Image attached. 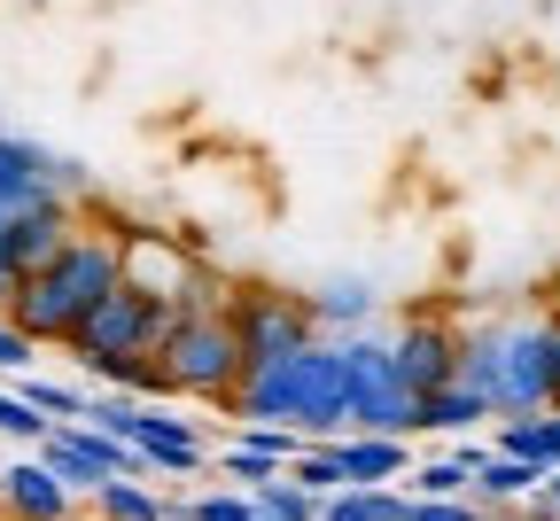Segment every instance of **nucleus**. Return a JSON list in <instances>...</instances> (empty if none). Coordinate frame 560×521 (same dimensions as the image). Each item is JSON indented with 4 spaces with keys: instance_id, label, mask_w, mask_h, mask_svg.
<instances>
[{
    "instance_id": "nucleus-33",
    "label": "nucleus",
    "mask_w": 560,
    "mask_h": 521,
    "mask_svg": "<svg viewBox=\"0 0 560 521\" xmlns=\"http://www.w3.org/2000/svg\"><path fill=\"white\" fill-rule=\"evenodd\" d=\"M257 521H265V513H257Z\"/></svg>"
},
{
    "instance_id": "nucleus-22",
    "label": "nucleus",
    "mask_w": 560,
    "mask_h": 521,
    "mask_svg": "<svg viewBox=\"0 0 560 521\" xmlns=\"http://www.w3.org/2000/svg\"><path fill=\"white\" fill-rule=\"evenodd\" d=\"M289 483H296V490H312L319 506H327L335 490H350V483H342V460H335V443H312V452L289 467Z\"/></svg>"
},
{
    "instance_id": "nucleus-7",
    "label": "nucleus",
    "mask_w": 560,
    "mask_h": 521,
    "mask_svg": "<svg viewBox=\"0 0 560 521\" xmlns=\"http://www.w3.org/2000/svg\"><path fill=\"white\" fill-rule=\"evenodd\" d=\"M552 413V320L499 327V420Z\"/></svg>"
},
{
    "instance_id": "nucleus-11",
    "label": "nucleus",
    "mask_w": 560,
    "mask_h": 521,
    "mask_svg": "<svg viewBox=\"0 0 560 521\" xmlns=\"http://www.w3.org/2000/svg\"><path fill=\"white\" fill-rule=\"evenodd\" d=\"M70 180V164H55L47 148H32V140H16V132H0V218H16V210H32V202H55Z\"/></svg>"
},
{
    "instance_id": "nucleus-14",
    "label": "nucleus",
    "mask_w": 560,
    "mask_h": 521,
    "mask_svg": "<svg viewBox=\"0 0 560 521\" xmlns=\"http://www.w3.org/2000/svg\"><path fill=\"white\" fill-rule=\"evenodd\" d=\"M374 320V288L366 280H327L312 296V327H327V343H350V335H366Z\"/></svg>"
},
{
    "instance_id": "nucleus-17",
    "label": "nucleus",
    "mask_w": 560,
    "mask_h": 521,
    "mask_svg": "<svg viewBox=\"0 0 560 521\" xmlns=\"http://www.w3.org/2000/svg\"><path fill=\"white\" fill-rule=\"evenodd\" d=\"M475 420H490V405L475 397V390H436V397H420V428H436V436H459V428H475Z\"/></svg>"
},
{
    "instance_id": "nucleus-26",
    "label": "nucleus",
    "mask_w": 560,
    "mask_h": 521,
    "mask_svg": "<svg viewBox=\"0 0 560 521\" xmlns=\"http://www.w3.org/2000/svg\"><path fill=\"white\" fill-rule=\"evenodd\" d=\"M195 521H257V498L249 490H210V498H195Z\"/></svg>"
},
{
    "instance_id": "nucleus-18",
    "label": "nucleus",
    "mask_w": 560,
    "mask_h": 521,
    "mask_svg": "<svg viewBox=\"0 0 560 521\" xmlns=\"http://www.w3.org/2000/svg\"><path fill=\"white\" fill-rule=\"evenodd\" d=\"M475 483H482V498H537L552 475H537L529 460H506V452H490V460L475 467Z\"/></svg>"
},
{
    "instance_id": "nucleus-29",
    "label": "nucleus",
    "mask_w": 560,
    "mask_h": 521,
    "mask_svg": "<svg viewBox=\"0 0 560 521\" xmlns=\"http://www.w3.org/2000/svg\"><path fill=\"white\" fill-rule=\"evenodd\" d=\"M537 498H545V506H552V513H560V475H552V483H545V490H537Z\"/></svg>"
},
{
    "instance_id": "nucleus-3",
    "label": "nucleus",
    "mask_w": 560,
    "mask_h": 521,
    "mask_svg": "<svg viewBox=\"0 0 560 521\" xmlns=\"http://www.w3.org/2000/svg\"><path fill=\"white\" fill-rule=\"evenodd\" d=\"M164 374H172V397H202V405H234L242 397V343H234V320L226 312H179V327L164 335Z\"/></svg>"
},
{
    "instance_id": "nucleus-21",
    "label": "nucleus",
    "mask_w": 560,
    "mask_h": 521,
    "mask_svg": "<svg viewBox=\"0 0 560 521\" xmlns=\"http://www.w3.org/2000/svg\"><path fill=\"white\" fill-rule=\"evenodd\" d=\"M94 506H102V521H164V498L140 483H102Z\"/></svg>"
},
{
    "instance_id": "nucleus-19",
    "label": "nucleus",
    "mask_w": 560,
    "mask_h": 521,
    "mask_svg": "<svg viewBox=\"0 0 560 521\" xmlns=\"http://www.w3.org/2000/svg\"><path fill=\"white\" fill-rule=\"evenodd\" d=\"M319 521H405V490H335Z\"/></svg>"
},
{
    "instance_id": "nucleus-8",
    "label": "nucleus",
    "mask_w": 560,
    "mask_h": 521,
    "mask_svg": "<svg viewBox=\"0 0 560 521\" xmlns=\"http://www.w3.org/2000/svg\"><path fill=\"white\" fill-rule=\"evenodd\" d=\"M39 460L70 483V490H102V483H132V475H156L149 460L132 452V443H117V436H102V428H47V443H39Z\"/></svg>"
},
{
    "instance_id": "nucleus-31",
    "label": "nucleus",
    "mask_w": 560,
    "mask_h": 521,
    "mask_svg": "<svg viewBox=\"0 0 560 521\" xmlns=\"http://www.w3.org/2000/svg\"><path fill=\"white\" fill-rule=\"evenodd\" d=\"M545 296H552V320H560V273H552V288H545Z\"/></svg>"
},
{
    "instance_id": "nucleus-30",
    "label": "nucleus",
    "mask_w": 560,
    "mask_h": 521,
    "mask_svg": "<svg viewBox=\"0 0 560 521\" xmlns=\"http://www.w3.org/2000/svg\"><path fill=\"white\" fill-rule=\"evenodd\" d=\"M9 288H16V280H9V257H0V304H9Z\"/></svg>"
},
{
    "instance_id": "nucleus-6",
    "label": "nucleus",
    "mask_w": 560,
    "mask_h": 521,
    "mask_svg": "<svg viewBox=\"0 0 560 521\" xmlns=\"http://www.w3.org/2000/svg\"><path fill=\"white\" fill-rule=\"evenodd\" d=\"M226 320H234V343H242V366H249V374L319 343L312 296H289V288H242L234 304H226Z\"/></svg>"
},
{
    "instance_id": "nucleus-5",
    "label": "nucleus",
    "mask_w": 560,
    "mask_h": 521,
    "mask_svg": "<svg viewBox=\"0 0 560 521\" xmlns=\"http://www.w3.org/2000/svg\"><path fill=\"white\" fill-rule=\"evenodd\" d=\"M179 327V304H156L140 288H117L109 304H94V320L70 335V358L79 366H109V358H156L164 335Z\"/></svg>"
},
{
    "instance_id": "nucleus-25",
    "label": "nucleus",
    "mask_w": 560,
    "mask_h": 521,
    "mask_svg": "<svg viewBox=\"0 0 560 521\" xmlns=\"http://www.w3.org/2000/svg\"><path fill=\"white\" fill-rule=\"evenodd\" d=\"M0 436H16V443H47V420H39L16 390H0Z\"/></svg>"
},
{
    "instance_id": "nucleus-1",
    "label": "nucleus",
    "mask_w": 560,
    "mask_h": 521,
    "mask_svg": "<svg viewBox=\"0 0 560 521\" xmlns=\"http://www.w3.org/2000/svg\"><path fill=\"white\" fill-rule=\"evenodd\" d=\"M117 288H125V234H79L47 273L9 288V327L24 343H70Z\"/></svg>"
},
{
    "instance_id": "nucleus-4",
    "label": "nucleus",
    "mask_w": 560,
    "mask_h": 521,
    "mask_svg": "<svg viewBox=\"0 0 560 521\" xmlns=\"http://www.w3.org/2000/svg\"><path fill=\"white\" fill-rule=\"evenodd\" d=\"M342 382H350V428L359 436H412L420 428V397L397 382V358H389V343H374V335H350L342 343Z\"/></svg>"
},
{
    "instance_id": "nucleus-24",
    "label": "nucleus",
    "mask_w": 560,
    "mask_h": 521,
    "mask_svg": "<svg viewBox=\"0 0 560 521\" xmlns=\"http://www.w3.org/2000/svg\"><path fill=\"white\" fill-rule=\"evenodd\" d=\"M257 513H265V521H319V498L296 490V483H265V490H257Z\"/></svg>"
},
{
    "instance_id": "nucleus-16",
    "label": "nucleus",
    "mask_w": 560,
    "mask_h": 521,
    "mask_svg": "<svg viewBox=\"0 0 560 521\" xmlns=\"http://www.w3.org/2000/svg\"><path fill=\"white\" fill-rule=\"evenodd\" d=\"M16 397H24V405H32L47 428H79V420H86V405H94L86 390H70V382H47V374H24V382H16Z\"/></svg>"
},
{
    "instance_id": "nucleus-9",
    "label": "nucleus",
    "mask_w": 560,
    "mask_h": 521,
    "mask_svg": "<svg viewBox=\"0 0 560 521\" xmlns=\"http://www.w3.org/2000/svg\"><path fill=\"white\" fill-rule=\"evenodd\" d=\"M459 327L452 320H405L397 335H389V358H397V382L412 390V397H436V390H452L459 382Z\"/></svg>"
},
{
    "instance_id": "nucleus-27",
    "label": "nucleus",
    "mask_w": 560,
    "mask_h": 521,
    "mask_svg": "<svg viewBox=\"0 0 560 521\" xmlns=\"http://www.w3.org/2000/svg\"><path fill=\"white\" fill-rule=\"evenodd\" d=\"M405 521H482L467 498H405Z\"/></svg>"
},
{
    "instance_id": "nucleus-32",
    "label": "nucleus",
    "mask_w": 560,
    "mask_h": 521,
    "mask_svg": "<svg viewBox=\"0 0 560 521\" xmlns=\"http://www.w3.org/2000/svg\"><path fill=\"white\" fill-rule=\"evenodd\" d=\"M490 521H529V513H490Z\"/></svg>"
},
{
    "instance_id": "nucleus-23",
    "label": "nucleus",
    "mask_w": 560,
    "mask_h": 521,
    "mask_svg": "<svg viewBox=\"0 0 560 521\" xmlns=\"http://www.w3.org/2000/svg\"><path fill=\"white\" fill-rule=\"evenodd\" d=\"M475 475L459 467V460H420L412 475H405V498H459Z\"/></svg>"
},
{
    "instance_id": "nucleus-12",
    "label": "nucleus",
    "mask_w": 560,
    "mask_h": 521,
    "mask_svg": "<svg viewBox=\"0 0 560 521\" xmlns=\"http://www.w3.org/2000/svg\"><path fill=\"white\" fill-rule=\"evenodd\" d=\"M70 498H79V490H70L39 452H32V460H16L9 475H0V506H9L16 521H70Z\"/></svg>"
},
{
    "instance_id": "nucleus-13",
    "label": "nucleus",
    "mask_w": 560,
    "mask_h": 521,
    "mask_svg": "<svg viewBox=\"0 0 560 521\" xmlns=\"http://www.w3.org/2000/svg\"><path fill=\"white\" fill-rule=\"evenodd\" d=\"M335 460H342V483H350V490H389V483L412 475L397 436H342V443H335Z\"/></svg>"
},
{
    "instance_id": "nucleus-15",
    "label": "nucleus",
    "mask_w": 560,
    "mask_h": 521,
    "mask_svg": "<svg viewBox=\"0 0 560 521\" xmlns=\"http://www.w3.org/2000/svg\"><path fill=\"white\" fill-rule=\"evenodd\" d=\"M499 452L506 460H529L537 475H560V413H522L499 428Z\"/></svg>"
},
{
    "instance_id": "nucleus-20",
    "label": "nucleus",
    "mask_w": 560,
    "mask_h": 521,
    "mask_svg": "<svg viewBox=\"0 0 560 521\" xmlns=\"http://www.w3.org/2000/svg\"><path fill=\"white\" fill-rule=\"evenodd\" d=\"M219 475L234 483V490H265V483H289V467H280V460H265V452H249V443H226V452H219Z\"/></svg>"
},
{
    "instance_id": "nucleus-28",
    "label": "nucleus",
    "mask_w": 560,
    "mask_h": 521,
    "mask_svg": "<svg viewBox=\"0 0 560 521\" xmlns=\"http://www.w3.org/2000/svg\"><path fill=\"white\" fill-rule=\"evenodd\" d=\"M0 374H16V382L32 374V343H24V335H16L9 320H0Z\"/></svg>"
},
{
    "instance_id": "nucleus-10",
    "label": "nucleus",
    "mask_w": 560,
    "mask_h": 521,
    "mask_svg": "<svg viewBox=\"0 0 560 521\" xmlns=\"http://www.w3.org/2000/svg\"><path fill=\"white\" fill-rule=\"evenodd\" d=\"M70 242H79V218H70L62 195H55V202H32V210H16V218H0V257H9V280L47 273Z\"/></svg>"
},
{
    "instance_id": "nucleus-2",
    "label": "nucleus",
    "mask_w": 560,
    "mask_h": 521,
    "mask_svg": "<svg viewBox=\"0 0 560 521\" xmlns=\"http://www.w3.org/2000/svg\"><path fill=\"white\" fill-rule=\"evenodd\" d=\"M234 413L249 428H296L304 443H342L350 428V382H342V343H312L296 358L280 366H257V374H242V397Z\"/></svg>"
}]
</instances>
